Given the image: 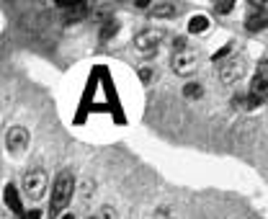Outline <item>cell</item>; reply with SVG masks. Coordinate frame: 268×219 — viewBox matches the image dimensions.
Listing matches in <instances>:
<instances>
[{"label": "cell", "mask_w": 268, "mask_h": 219, "mask_svg": "<svg viewBox=\"0 0 268 219\" xmlns=\"http://www.w3.org/2000/svg\"><path fill=\"white\" fill-rule=\"evenodd\" d=\"M23 191H26V196L28 199H42L44 196V191H47V175H44V170H31V173H26L23 175Z\"/></svg>", "instance_id": "cell-2"}, {"label": "cell", "mask_w": 268, "mask_h": 219, "mask_svg": "<svg viewBox=\"0 0 268 219\" xmlns=\"http://www.w3.org/2000/svg\"><path fill=\"white\" fill-rule=\"evenodd\" d=\"M183 96H186V98H201V85H199V83H188V85L183 88Z\"/></svg>", "instance_id": "cell-12"}, {"label": "cell", "mask_w": 268, "mask_h": 219, "mask_svg": "<svg viewBox=\"0 0 268 219\" xmlns=\"http://www.w3.org/2000/svg\"><path fill=\"white\" fill-rule=\"evenodd\" d=\"M26 145H28V131L23 126H11L6 134V147L11 152H21V150H26Z\"/></svg>", "instance_id": "cell-6"}, {"label": "cell", "mask_w": 268, "mask_h": 219, "mask_svg": "<svg viewBox=\"0 0 268 219\" xmlns=\"http://www.w3.org/2000/svg\"><path fill=\"white\" fill-rule=\"evenodd\" d=\"M206 26H209V18L206 16H194V18L188 21V31L191 34H204Z\"/></svg>", "instance_id": "cell-10"}, {"label": "cell", "mask_w": 268, "mask_h": 219, "mask_svg": "<svg viewBox=\"0 0 268 219\" xmlns=\"http://www.w3.org/2000/svg\"><path fill=\"white\" fill-rule=\"evenodd\" d=\"M134 6H137V8H147V6H152V3H150V0H137Z\"/></svg>", "instance_id": "cell-18"}, {"label": "cell", "mask_w": 268, "mask_h": 219, "mask_svg": "<svg viewBox=\"0 0 268 219\" xmlns=\"http://www.w3.org/2000/svg\"><path fill=\"white\" fill-rule=\"evenodd\" d=\"M232 0H217V3H214V11L217 13H229V11H232Z\"/></svg>", "instance_id": "cell-14"}, {"label": "cell", "mask_w": 268, "mask_h": 219, "mask_svg": "<svg viewBox=\"0 0 268 219\" xmlns=\"http://www.w3.org/2000/svg\"><path fill=\"white\" fill-rule=\"evenodd\" d=\"M72 188H75L72 175H70L67 170H62V173L57 175L54 186H52V214L62 211V209L70 204V199H72Z\"/></svg>", "instance_id": "cell-1"}, {"label": "cell", "mask_w": 268, "mask_h": 219, "mask_svg": "<svg viewBox=\"0 0 268 219\" xmlns=\"http://www.w3.org/2000/svg\"><path fill=\"white\" fill-rule=\"evenodd\" d=\"M178 13V8L173 6V3H160V6H155V8H152V16H175Z\"/></svg>", "instance_id": "cell-11"}, {"label": "cell", "mask_w": 268, "mask_h": 219, "mask_svg": "<svg viewBox=\"0 0 268 219\" xmlns=\"http://www.w3.org/2000/svg\"><path fill=\"white\" fill-rule=\"evenodd\" d=\"M62 219H75V216H72V214H67V216H62Z\"/></svg>", "instance_id": "cell-20"}, {"label": "cell", "mask_w": 268, "mask_h": 219, "mask_svg": "<svg viewBox=\"0 0 268 219\" xmlns=\"http://www.w3.org/2000/svg\"><path fill=\"white\" fill-rule=\"evenodd\" d=\"M196 62H199V57H196L194 49H181V52L173 54V72L175 75H191L196 70Z\"/></svg>", "instance_id": "cell-4"}, {"label": "cell", "mask_w": 268, "mask_h": 219, "mask_svg": "<svg viewBox=\"0 0 268 219\" xmlns=\"http://www.w3.org/2000/svg\"><path fill=\"white\" fill-rule=\"evenodd\" d=\"M245 26H248V31H263V29H268V13L253 11V13L248 16Z\"/></svg>", "instance_id": "cell-7"}, {"label": "cell", "mask_w": 268, "mask_h": 219, "mask_svg": "<svg viewBox=\"0 0 268 219\" xmlns=\"http://www.w3.org/2000/svg\"><path fill=\"white\" fill-rule=\"evenodd\" d=\"M139 77H142V80H144V83H147V80H150V77H152V72H150V70H142V72H139Z\"/></svg>", "instance_id": "cell-19"}, {"label": "cell", "mask_w": 268, "mask_h": 219, "mask_svg": "<svg viewBox=\"0 0 268 219\" xmlns=\"http://www.w3.org/2000/svg\"><path fill=\"white\" fill-rule=\"evenodd\" d=\"M240 75H243V65L240 62H227L222 67V80L224 83H235V80H240Z\"/></svg>", "instance_id": "cell-8"}, {"label": "cell", "mask_w": 268, "mask_h": 219, "mask_svg": "<svg viewBox=\"0 0 268 219\" xmlns=\"http://www.w3.org/2000/svg\"><path fill=\"white\" fill-rule=\"evenodd\" d=\"M255 75H260V77L268 83V60H263V62H260V67H258V72H255Z\"/></svg>", "instance_id": "cell-15"}, {"label": "cell", "mask_w": 268, "mask_h": 219, "mask_svg": "<svg viewBox=\"0 0 268 219\" xmlns=\"http://www.w3.org/2000/svg\"><path fill=\"white\" fill-rule=\"evenodd\" d=\"M39 216H42V211H36V209H31V211L23 214V219H39Z\"/></svg>", "instance_id": "cell-16"}, {"label": "cell", "mask_w": 268, "mask_h": 219, "mask_svg": "<svg viewBox=\"0 0 268 219\" xmlns=\"http://www.w3.org/2000/svg\"><path fill=\"white\" fill-rule=\"evenodd\" d=\"M160 39H163V31H158V29H147V31L137 34L134 47H137V52H139V54H144V57H147V54H155Z\"/></svg>", "instance_id": "cell-3"}, {"label": "cell", "mask_w": 268, "mask_h": 219, "mask_svg": "<svg viewBox=\"0 0 268 219\" xmlns=\"http://www.w3.org/2000/svg\"><path fill=\"white\" fill-rule=\"evenodd\" d=\"M6 204L11 206V211H16V214H26V211H23V206H21V199H18V191H16V188H13L11 183L6 186Z\"/></svg>", "instance_id": "cell-9"}, {"label": "cell", "mask_w": 268, "mask_h": 219, "mask_svg": "<svg viewBox=\"0 0 268 219\" xmlns=\"http://www.w3.org/2000/svg\"><path fill=\"white\" fill-rule=\"evenodd\" d=\"M116 31H119V23H116V21H108V23L103 26V31H101V39L106 41V39H111Z\"/></svg>", "instance_id": "cell-13"}, {"label": "cell", "mask_w": 268, "mask_h": 219, "mask_svg": "<svg viewBox=\"0 0 268 219\" xmlns=\"http://www.w3.org/2000/svg\"><path fill=\"white\" fill-rule=\"evenodd\" d=\"M227 54H229V47H222V49L214 54V62H217V60H222V57H227Z\"/></svg>", "instance_id": "cell-17"}, {"label": "cell", "mask_w": 268, "mask_h": 219, "mask_svg": "<svg viewBox=\"0 0 268 219\" xmlns=\"http://www.w3.org/2000/svg\"><path fill=\"white\" fill-rule=\"evenodd\" d=\"M265 101H268V83L260 75H255L250 83V93H248V108H258Z\"/></svg>", "instance_id": "cell-5"}]
</instances>
